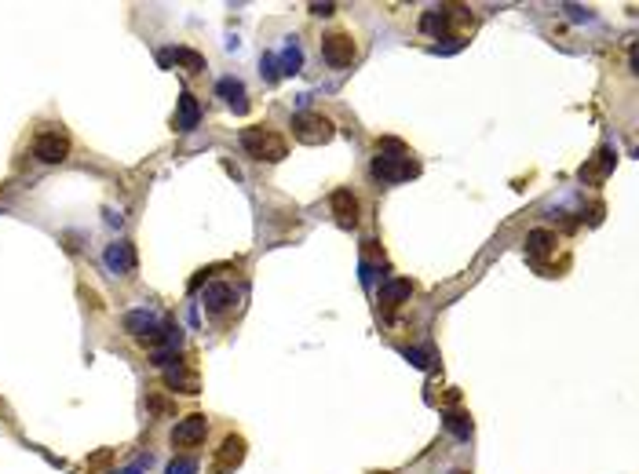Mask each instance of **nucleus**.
Wrapping results in <instances>:
<instances>
[{
	"mask_svg": "<svg viewBox=\"0 0 639 474\" xmlns=\"http://www.w3.org/2000/svg\"><path fill=\"white\" fill-rule=\"evenodd\" d=\"M241 146L248 157H256V161H267V165H278L285 161V153H289V146H285V139L271 128H245L241 132Z\"/></svg>",
	"mask_w": 639,
	"mask_h": 474,
	"instance_id": "f257e3e1",
	"label": "nucleus"
},
{
	"mask_svg": "<svg viewBox=\"0 0 639 474\" xmlns=\"http://www.w3.org/2000/svg\"><path fill=\"white\" fill-rule=\"evenodd\" d=\"M373 179L380 182H406V179H417L421 175V165L413 161L409 153H376L373 165H369Z\"/></svg>",
	"mask_w": 639,
	"mask_h": 474,
	"instance_id": "f03ea898",
	"label": "nucleus"
},
{
	"mask_svg": "<svg viewBox=\"0 0 639 474\" xmlns=\"http://www.w3.org/2000/svg\"><path fill=\"white\" fill-rule=\"evenodd\" d=\"M293 135L300 143H307V146H322V143H329L336 135V124L329 117H322V113H296L293 117Z\"/></svg>",
	"mask_w": 639,
	"mask_h": 474,
	"instance_id": "7ed1b4c3",
	"label": "nucleus"
},
{
	"mask_svg": "<svg viewBox=\"0 0 639 474\" xmlns=\"http://www.w3.org/2000/svg\"><path fill=\"white\" fill-rule=\"evenodd\" d=\"M355 55H358V48H355V41H351V34H329V37L322 41V58L329 62L333 70L351 66V62H355Z\"/></svg>",
	"mask_w": 639,
	"mask_h": 474,
	"instance_id": "20e7f679",
	"label": "nucleus"
},
{
	"mask_svg": "<svg viewBox=\"0 0 639 474\" xmlns=\"http://www.w3.org/2000/svg\"><path fill=\"white\" fill-rule=\"evenodd\" d=\"M34 157L44 165H59V161H66L70 157V139L62 135V132H41L34 139Z\"/></svg>",
	"mask_w": 639,
	"mask_h": 474,
	"instance_id": "39448f33",
	"label": "nucleus"
},
{
	"mask_svg": "<svg viewBox=\"0 0 639 474\" xmlns=\"http://www.w3.org/2000/svg\"><path fill=\"white\" fill-rule=\"evenodd\" d=\"M245 438L241 434H227L223 438V445H219V453H216V460H212V470L216 474H231V470H238L241 467V460H245Z\"/></svg>",
	"mask_w": 639,
	"mask_h": 474,
	"instance_id": "423d86ee",
	"label": "nucleus"
},
{
	"mask_svg": "<svg viewBox=\"0 0 639 474\" xmlns=\"http://www.w3.org/2000/svg\"><path fill=\"white\" fill-rule=\"evenodd\" d=\"M205 434H208V420H205L201 413L183 416V420L172 427V445H176V449H190V445H198V441H205Z\"/></svg>",
	"mask_w": 639,
	"mask_h": 474,
	"instance_id": "0eeeda50",
	"label": "nucleus"
},
{
	"mask_svg": "<svg viewBox=\"0 0 639 474\" xmlns=\"http://www.w3.org/2000/svg\"><path fill=\"white\" fill-rule=\"evenodd\" d=\"M329 208H333L336 223H340L343 230H355V227H358V201H355V194H351V190H336V194L329 197Z\"/></svg>",
	"mask_w": 639,
	"mask_h": 474,
	"instance_id": "6e6552de",
	"label": "nucleus"
},
{
	"mask_svg": "<svg viewBox=\"0 0 639 474\" xmlns=\"http://www.w3.org/2000/svg\"><path fill=\"white\" fill-rule=\"evenodd\" d=\"M234 299H238L234 284H227V281L205 284V310H208V314H223L227 306H234Z\"/></svg>",
	"mask_w": 639,
	"mask_h": 474,
	"instance_id": "1a4fd4ad",
	"label": "nucleus"
},
{
	"mask_svg": "<svg viewBox=\"0 0 639 474\" xmlns=\"http://www.w3.org/2000/svg\"><path fill=\"white\" fill-rule=\"evenodd\" d=\"M409 296H413V281H409V277H391V281L380 284V306H383V310H395V306L406 303Z\"/></svg>",
	"mask_w": 639,
	"mask_h": 474,
	"instance_id": "9d476101",
	"label": "nucleus"
},
{
	"mask_svg": "<svg viewBox=\"0 0 639 474\" xmlns=\"http://www.w3.org/2000/svg\"><path fill=\"white\" fill-rule=\"evenodd\" d=\"M552 252H555V234H552V230L537 227V230H530V234H526V256H530L533 263L548 259Z\"/></svg>",
	"mask_w": 639,
	"mask_h": 474,
	"instance_id": "9b49d317",
	"label": "nucleus"
},
{
	"mask_svg": "<svg viewBox=\"0 0 639 474\" xmlns=\"http://www.w3.org/2000/svg\"><path fill=\"white\" fill-rule=\"evenodd\" d=\"M161 58V66H183V70H190V73H201L205 70V55H198V51H190V48H168V51H161L157 55Z\"/></svg>",
	"mask_w": 639,
	"mask_h": 474,
	"instance_id": "f8f14e48",
	"label": "nucleus"
},
{
	"mask_svg": "<svg viewBox=\"0 0 639 474\" xmlns=\"http://www.w3.org/2000/svg\"><path fill=\"white\" fill-rule=\"evenodd\" d=\"M216 91L223 95V103H227L234 113H248V95H245V84H241V81L223 77V81L216 84Z\"/></svg>",
	"mask_w": 639,
	"mask_h": 474,
	"instance_id": "ddd939ff",
	"label": "nucleus"
},
{
	"mask_svg": "<svg viewBox=\"0 0 639 474\" xmlns=\"http://www.w3.org/2000/svg\"><path fill=\"white\" fill-rule=\"evenodd\" d=\"M614 161H618L614 146H603V150H599V153L592 157L588 165H581V179H585V182H599V179H603L606 172L614 168Z\"/></svg>",
	"mask_w": 639,
	"mask_h": 474,
	"instance_id": "4468645a",
	"label": "nucleus"
},
{
	"mask_svg": "<svg viewBox=\"0 0 639 474\" xmlns=\"http://www.w3.org/2000/svg\"><path fill=\"white\" fill-rule=\"evenodd\" d=\"M450 22H453V8H428L421 15V29L431 37H446L450 34Z\"/></svg>",
	"mask_w": 639,
	"mask_h": 474,
	"instance_id": "2eb2a0df",
	"label": "nucleus"
},
{
	"mask_svg": "<svg viewBox=\"0 0 639 474\" xmlns=\"http://www.w3.org/2000/svg\"><path fill=\"white\" fill-rule=\"evenodd\" d=\"M198 120H201V106H198V99L190 91H183L179 95V117H176V128L179 132H190V128H198Z\"/></svg>",
	"mask_w": 639,
	"mask_h": 474,
	"instance_id": "dca6fc26",
	"label": "nucleus"
},
{
	"mask_svg": "<svg viewBox=\"0 0 639 474\" xmlns=\"http://www.w3.org/2000/svg\"><path fill=\"white\" fill-rule=\"evenodd\" d=\"M106 267L117 270V274H128V270H132V267H136V252H132V244H124V241H121V244H110V248H106Z\"/></svg>",
	"mask_w": 639,
	"mask_h": 474,
	"instance_id": "f3484780",
	"label": "nucleus"
},
{
	"mask_svg": "<svg viewBox=\"0 0 639 474\" xmlns=\"http://www.w3.org/2000/svg\"><path fill=\"white\" fill-rule=\"evenodd\" d=\"M165 387L172 391H183V394H198V376L186 372V369H165Z\"/></svg>",
	"mask_w": 639,
	"mask_h": 474,
	"instance_id": "a211bd4d",
	"label": "nucleus"
},
{
	"mask_svg": "<svg viewBox=\"0 0 639 474\" xmlns=\"http://www.w3.org/2000/svg\"><path fill=\"white\" fill-rule=\"evenodd\" d=\"M124 329L132 332V336H150L154 332V314H146V310H132V314H124Z\"/></svg>",
	"mask_w": 639,
	"mask_h": 474,
	"instance_id": "6ab92c4d",
	"label": "nucleus"
},
{
	"mask_svg": "<svg viewBox=\"0 0 639 474\" xmlns=\"http://www.w3.org/2000/svg\"><path fill=\"white\" fill-rule=\"evenodd\" d=\"M300 66H303V51L296 44H289L281 51V70L278 73H300Z\"/></svg>",
	"mask_w": 639,
	"mask_h": 474,
	"instance_id": "aec40b11",
	"label": "nucleus"
},
{
	"mask_svg": "<svg viewBox=\"0 0 639 474\" xmlns=\"http://www.w3.org/2000/svg\"><path fill=\"white\" fill-rule=\"evenodd\" d=\"M446 431H453L457 438L471 434V416L468 413H446Z\"/></svg>",
	"mask_w": 639,
	"mask_h": 474,
	"instance_id": "412c9836",
	"label": "nucleus"
},
{
	"mask_svg": "<svg viewBox=\"0 0 639 474\" xmlns=\"http://www.w3.org/2000/svg\"><path fill=\"white\" fill-rule=\"evenodd\" d=\"M194 470H198V463H194V460H172L165 474H194Z\"/></svg>",
	"mask_w": 639,
	"mask_h": 474,
	"instance_id": "4be33fe9",
	"label": "nucleus"
},
{
	"mask_svg": "<svg viewBox=\"0 0 639 474\" xmlns=\"http://www.w3.org/2000/svg\"><path fill=\"white\" fill-rule=\"evenodd\" d=\"M146 405H150V413H157V416H161V413H168V408H172V405H168L165 398H150Z\"/></svg>",
	"mask_w": 639,
	"mask_h": 474,
	"instance_id": "5701e85b",
	"label": "nucleus"
},
{
	"mask_svg": "<svg viewBox=\"0 0 639 474\" xmlns=\"http://www.w3.org/2000/svg\"><path fill=\"white\" fill-rule=\"evenodd\" d=\"M406 358H409L413 365H421V369H428V354H424V351H406Z\"/></svg>",
	"mask_w": 639,
	"mask_h": 474,
	"instance_id": "b1692460",
	"label": "nucleus"
},
{
	"mask_svg": "<svg viewBox=\"0 0 639 474\" xmlns=\"http://www.w3.org/2000/svg\"><path fill=\"white\" fill-rule=\"evenodd\" d=\"M333 11H336V4H311V15H322V19H326V15H333Z\"/></svg>",
	"mask_w": 639,
	"mask_h": 474,
	"instance_id": "393cba45",
	"label": "nucleus"
},
{
	"mask_svg": "<svg viewBox=\"0 0 639 474\" xmlns=\"http://www.w3.org/2000/svg\"><path fill=\"white\" fill-rule=\"evenodd\" d=\"M566 11H570V15H573V19H578V22H581V19H585V22H588V19H592V15H588V11H581V8H566Z\"/></svg>",
	"mask_w": 639,
	"mask_h": 474,
	"instance_id": "a878e982",
	"label": "nucleus"
},
{
	"mask_svg": "<svg viewBox=\"0 0 639 474\" xmlns=\"http://www.w3.org/2000/svg\"><path fill=\"white\" fill-rule=\"evenodd\" d=\"M453 474H468V470H453Z\"/></svg>",
	"mask_w": 639,
	"mask_h": 474,
	"instance_id": "bb28decb",
	"label": "nucleus"
}]
</instances>
